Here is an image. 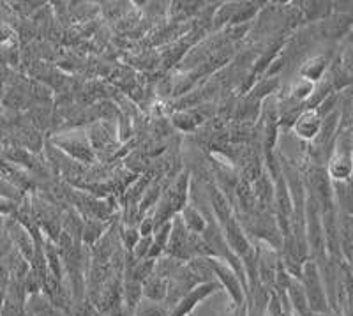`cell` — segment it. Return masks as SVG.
Returning a JSON list of instances; mask_svg holds the SVG:
<instances>
[{
    "label": "cell",
    "mask_w": 353,
    "mask_h": 316,
    "mask_svg": "<svg viewBox=\"0 0 353 316\" xmlns=\"http://www.w3.org/2000/svg\"><path fill=\"white\" fill-rule=\"evenodd\" d=\"M150 245H152L150 239H143V241L138 242V244H136V256H138V258H141V256H145V254L149 253Z\"/></svg>",
    "instance_id": "15"
},
{
    "label": "cell",
    "mask_w": 353,
    "mask_h": 316,
    "mask_svg": "<svg viewBox=\"0 0 353 316\" xmlns=\"http://www.w3.org/2000/svg\"><path fill=\"white\" fill-rule=\"evenodd\" d=\"M182 223H184V226H186V230H189V232H193V233H198V232H202V230H205L204 217L199 216L198 210L193 207L184 208Z\"/></svg>",
    "instance_id": "7"
},
{
    "label": "cell",
    "mask_w": 353,
    "mask_h": 316,
    "mask_svg": "<svg viewBox=\"0 0 353 316\" xmlns=\"http://www.w3.org/2000/svg\"><path fill=\"white\" fill-rule=\"evenodd\" d=\"M73 316H90V309L85 304H80V306L75 308V311H73Z\"/></svg>",
    "instance_id": "17"
},
{
    "label": "cell",
    "mask_w": 353,
    "mask_h": 316,
    "mask_svg": "<svg viewBox=\"0 0 353 316\" xmlns=\"http://www.w3.org/2000/svg\"><path fill=\"white\" fill-rule=\"evenodd\" d=\"M0 208H2V210H8V204H5V202H0Z\"/></svg>",
    "instance_id": "18"
},
{
    "label": "cell",
    "mask_w": 353,
    "mask_h": 316,
    "mask_svg": "<svg viewBox=\"0 0 353 316\" xmlns=\"http://www.w3.org/2000/svg\"><path fill=\"white\" fill-rule=\"evenodd\" d=\"M350 170H352V165H350V154H337L336 158L330 161V167H328V173L332 175L334 179L345 180L350 177Z\"/></svg>",
    "instance_id": "3"
},
{
    "label": "cell",
    "mask_w": 353,
    "mask_h": 316,
    "mask_svg": "<svg viewBox=\"0 0 353 316\" xmlns=\"http://www.w3.org/2000/svg\"><path fill=\"white\" fill-rule=\"evenodd\" d=\"M208 290H210V284H207V287H202V288H196V290L193 291L191 295L187 297L186 300H182V302H180L179 306H177V309H175L173 316H182V315H186V313L189 311V309H191L193 306H195V302H198V300L202 299V297L207 295Z\"/></svg>",
    "instance_id": "8"
},
{
    "label": "cell",
    "mask_w": 353,
    "mask_h": 316,
    "mask_svg": "<svg viewBox=\"0 0 353 316\" xmlns=\"http://www.w3.org/2000/svg\"><path fill=\"white\" fill-rule=\"evenodd\" d=\"M212 207H214V212L219 217L221 223H228L232 219L230 216V204L226 200V196L219 191V189H212Z\"/></svg>",
    "instance_id": "4"
},
{
    "label": "cell",
    "mask_w": 353,
    "mask_h": 316,
    "mask_svg": "<svg viewBox=\"0 0 353 316\" xmlns=\"http://www.w3.org/2000/svg\"><path fill=\"white\" fill-rule=\"evenodd\" d=\"M145 295L152 300H159L167 295V284H165L162 278L152 274L145 279Z\"/></svg>",
    "instance_id": "6"
},
{
    "label": "cell",
    "mask_w": 353,
    "mask_h": 316,
    "mask_svg": "<svg viewBox=\"0 0 353 316\" xmlns=\"http://www.w3.org/2000/svg\"><path fill=\"white\" fill-rule=\"evenodd\" d=\"M173 122L177 127H180V130L189 131V130H193L196 124L202 122V117L191 115V113H179V115L173 117Z\"/></svg>",
    "instance_id": "10"
},
{
    "label": "cell",
    "mask_w": 353,
    "mask_h": 316,
    "mask_svg": "<svg viewBox=\"0 0 353 316\" xmlns=\"http://www.w3.org/2000/svg\"><path fill=\"white\" fill-rule=\"evenodd\" d=\"M141 297V284L134 279H131L125 287V300H127L129 306H136L138 300Z\"/></svg>",
    "instance_id": "12"
},
{
    "label": "cell",
    "mask_w": 353,
    "mask_h": 316,
    "mask_svg": "<svg viewBox=\"0 0 353 316\" xmlns=\"http://www.w3.org/2000/svg\"><path fill=\"white\" fill-rule=\"evenodd\" d=\"M325 66H327V60L324 57H316L313 58L308 66L304 67L302 75L308 80H318L321 76V73H324Z\"/></svg>",
    "instance_id": "9"
},
{
    "label": "cell",
    "mask_w": 353,
    "mask_h": 316,
    "mask_svg": "<svg viewBox=\"0 0 353 316\" xmlns=\"http://www.w3.org/2000/svg\"><path fill=\"white\" fill-rule=\"evenodd\" d=\"M321 127V122H320V117L318 113H304V115L297 117L295 121V131L299 136L302 138H315L318 134Z\"/></svg>",
    "instance_id": "1"
},
{
    "label": "cell",
    "mask_w": 353,
    "mask_h": 316,
    "mask_svg": "<svg viewBox=\"0 0 353 316\" xmlns=\"http://www.w3.org/2000/svg\"><path fill=\"white\" fill-rule=\"evenodd\" d=\"M140 316H165L162 308H159L158 304L149 302L147 306H143V311H140Z\"/></svg>",
    "instance_id": "14"
},
{
    "label": "cell",
    "mask_w": 353,
    "mask_h": 316,
    "mask_svg": "<svg viewBox=\"0 0 353 316\" xmlns=\"http://www.w3.org/2000/svg\"><path fill=\"white\" fill-rule=\"evenodd\" d=\"M0 196H14L13 187L9 186V184L2 179H0Z\"/></svg>",
    "instance_id": "16"
},
{
    "label": "cell",
    "mask_w": 353,
    "mask_h": 316,
    "mask_svg": "<svg viewBox=\"0 0 353 316\" xmlns=\"http://www.w3.org/2000/svg\"><path fill=\"white\" fill-rule=\"evenodd\" d=\"M237 196H239V200H241L242 207L247 208V210L253 207L254 195H253V191H251L249 184L245 182V180H242V182L237 186Z\"/></svg>",
    "instance_id": "11"
},
{
    "label": "cell",
    "mask_w": 353,
    "mask_h": 316,
    "mask_svg": "<svg viewBox=\"0 0 353 316\" xmlns=\"http://www.w3.org/2000/svg\"><path fill=\"white\" fill-rule=\"evenodd\" d=\"M212 269H214V272H216V274L219 276L223 281H225V284H228L230 293H232V295L235 297L237 300H241V287H239V283H237V278H235V276H233L225 265H221V263L214 262L212 263Z\"/></svg>",
    "instance_id": "5"
},
{
    "label": "cell",
    "mask_w": 353,
    "mask_h": 316,
    "mask_svg": "<svg viewBox=\"0 0 353 316\" xmlns=\"http://www.w3.org/2000/svg\"><path fill=\"white\" fill-rule=\"evenodd\" d=\"M336 124H337V112L330 113V115L325 119V124L321 125L320 130H321V138H320V142H327L328 138L332 136L334 130H336Z\"/></svg>",
    "instance_id": "13"
},
{
    "label": "cell",
    "mask_w": 353,
    "mask_h": 316,
    "mask_svg": "<svg viewBox=\"0 0 353 316\" xmlns=\"http://www.w3.org/2000/svg\"><path fill=\"white\" fill-rule=\"evenodd\" d=\"M226 239H228L230 247H233L237 253H249V244H247V241H245V237L242 235L241 228H239V225L235 223L233 217L226 223Z\"/></svg>",
    "instance_id": "2"
}]
</instances>
